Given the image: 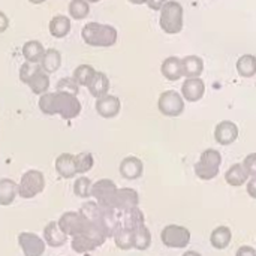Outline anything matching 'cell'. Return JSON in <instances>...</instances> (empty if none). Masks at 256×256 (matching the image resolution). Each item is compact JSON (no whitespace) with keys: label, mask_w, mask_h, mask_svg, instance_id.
I'll return each mask as SVG.
<instances>
[{"label":"cell","mask_w":256,"mask_h":256,"mask_svg":"<svg viewBox=\"0 0 256 256\" xmlns=\"http://www.w3.org/2000/svg\"><path fill=\"white\" fill-rule=\"evenodd\" d=\"M80 213L93 225L96 226L106 238L112 237L114 232L122 226V212L100 207L96 201L86 202Z\"/></svg>","instance_id":"obj_1"},{"label":"cell","mask_w":256,"mask_h":256,"mask_svg":"<svg viewBox=\"0 0 256 256\" xmlns=\"http://www.w3.org/2000/svg\"><path fill=\"white\" fill-rule=\"evenodd\" d=\"M39 108L44 114H58L63 120H72L81 112V104L78 102V99L74 94L62 92L42 94V98L39 99Z\"/></svg>","instance_id":"obj_2"},{"label":"cell","mask_w":256,"mask_h":256,"mask_svg":"<svg viewBox=\"0 0 256 256\" xmlns=\"http://www.w3.org/2000/svg\"><path fill=\"white\" fill-rule=\"evenodd\" d=\"M58 228L62 230L63 234L68 237H92L100 242L102 244L106 242V237L96 228L93 226L80 212H66L60 216L58 219Z\"/></svg>","instance_id":"obj_3"},{"label":"cell","mask_w":256,"mask_h":256,"mask_svg":"<svg viewBox=\"0 0 256 256\" xmlns=\"http://www.w3.org/2000/svg\"><path fill=\"white\" fill-rule=\"evenodd\" d=\"M222 156L214 148H207L201 153L200 160L195 164V174L201 180H213L219 174Z\"/></svg>","instance_id":"obj_4"},{"label":"cell","mask_w":256,"mask_h":256,"mask_svg":"<svg viewBox=\"0 0 256 256\" xmlns=\"http://www.w3.org/2000/svg\"><path fill=\"white\" fill-rule=\"evenodd\" d=\"M45 189V177L40 171L28 170L21 176L18 183V195L24 200H32Z\"/></svg>","instance_id":"obj_5"},{"label":"cell","mask_w":256,"mask_h":256,"mask_svg":"<svg viewBox=\"0 0 256 256\" xmlns=\"http://www.w3.org/2000/svg\"><path fill=\"white\" fill-rule=\"evenodd\" d=\"M160 240L166 248L184 249L190 243V231L180 225H168L162 230Z\"/></svg>","instance_id":"obj_6"},{"label":"cell","mask_w":256,"mask_h":256,"mask_svg":"<svg viewBox=\"0 0 256 256\" xmlns=\"http://www.w3.org/2000/svg\"><path fill=\"white\" fill-rule=\"evenodd\" d=\"M117 190H118V188L116 186V183H114L112 180L102 178V180L96 182V183L92 186L90 196H93V198L96 200V202H98L100 207L112 208V204H114V198H116ZM112 210H114V208H112Z\"/></svg>","instance_id":"obj_7"},{"label":"cell","mask_w":256,"mask_h":256,"mask_svg":"<svg viewBox=\"0 0 256 256\" xmlns=\"http://www.w3.org/2000/svg\"><path fill=\"white\" fill-rule=\"evenodd\" d=\"M159 111L166 117H178L184 111V99L176 90H166L159 96Z\"/></svg>","instance_id":"obj_8"},{"label":"cell","mask_w":256,"mask_h":256,"mask_svg":"<svg viewBox=\"0 0 256 256\" xmlns=\"http://www.w3.org/2000/svg\"><path fill=\"white\" fill-rule=\"evenodd\" d=\"M183 9L177 2H168L162 9L160 24L168 33H177L182 28Z\"/></svg>","instance_id":"obj_9"},{"label":"cell","mask_w":256,"mask_h":256,"mask_svg":"<svg viewBox=\"0 0 256 256\" xmlns=\"http://www.w3.org/2000/svg\"><path fill=\"white\" fill-rule=\"evenodd\" d=\"M18 244L24 256H42L45 254V242L33 232H21L18 236Z\"/></svg>","instance_id":"obj_10"},{"label":"cell","mask_w":256,"mask_h":256,"mask_svg":"<svg viewBox=\"0 0 256 256\" xmlns=\"http://www.w3.org/2000/svg\"><path fill=\"white\" fill-rule=\"evenodd\" d=\"M238 138V126L230 120H224L220 123H218L216 129H214V140L220 146H231L232 142H236Z\"/></svg>","instance_id":"obj_11"},{"label":"cell","mask_w":256,"mask_h":256,"mask_svg":"<svg viewBox=\"0 0 256 256\" xmlns=\"http://www.w3.org/2000/svg\"><path fill=\"white\" fill-rule=\"evenodd\" d=\"M94 108H96V112L100 117H104V118H114L120 112L122 104H120L118 98L111 96V94H105V96L96 99Z\"/></svg>","instance_id":"obj_12"},{"label":"cell","mask_w":256,"mask_h":256,"mask_svg":"<svg viewBox=\"0 0 256 256\" xmlns=\"http://www.w3.org/2000/svg\"><path fill=\"white\" fill-rule=\"evenodd\" d=\"M182 93L188 102H198L200 99H202V96L206 93V84L200 76L188 78L182 86Z\"/></svg>","instance_id":"obj_13"},{"label":"cell","mask_w":256,"mask_h":256,"mask_svg":"<svg viewBox=\"0 0 256 256\" xmlns=\"http://www.w3.org/2000/svg\"><path fill=\"white\" fill-rule=\"evenodd\" d=\"M144 165L136 156H128L120 162V174L126 180H136L142 176Z\"/></svg>","instance_id":"obj_14"},{"label":"cell","mask_w":256,"mask_h":256,"mask_svg":"<svg viewBox=\"0 0 256 256\" xmlns=\"http://www.w3.org/2000/svg\"><path fill=\"white\" fill-rule=\"evenodd\" d=\"M44 242L50 248H62L68 243V236L62 232L57 222H48L44 228Z\"/></svg>","instance_id":"obj_15"},{"label":"cell","mask_w":256,"mask_h":256,"mask_svg":"<svg viewBox=\"0 0 256 256\" xmlns=\"http://www.w3.org/2000/svg\"><path fill=\"white\" fill-rule=\"evenodd\" d=\"M75 154L70 153H62L60 156H57L56 159V171L62 178H74L76 176V170H75V160H74Z\"/></svg>","instance_id":"obj_16"},{"label":"cell","mask_w":256,"mask_h":256,"mask_svg":"<svg viewBox=\"0 0 256 256\" xmlns=\"http://www.w3.org/2000/svg\"><path fill=\"white\" fill-rule=\"evenodd\" d=\"M18 196V184L10 178H0V207L10 206Z\"/></svg>","instance_id":"obj_17"},{"label":"cell","mask_w":256,"mask_h":256,"mask_svg":"<svg viewBox=\"0 0 256 256\" xmlns=\"http://www.w3.org/2000/svg\"><path fill=\"white\" fill-rule=\"evenodd\" d=\"M231 240H232V232L228 226H218L210 236V243L218 250L226 249L231 244Z\"/></svg>","instance_id":"obj_18"},{"label":"cell","mask_w":256,"mask_h":256,"mask_svg":"<svg viewBox=\"0 0 256 256\" xmlns=\"http://www.w3.org/2000/svg\"><path fill=\"white\" fill-rule=\"evenodd\" d=\"M182 64H183V75H186L188 78H198L204 70V62L198 56H188L182 58Z\"/></svg>","instance_id":"obj_19"},{"label":"cell","mask_w":256,"mask_h":256,"mask_svg":"<svg viewBox=\"0 0 256 256\" xmlns=\"http://www.w3.org/2000/svg\"><path fill=\"white\" fill-rule=\"evenodd\" d=\"M162 74L170 81H177L183 76V64L178 57H168L162 63Z\"/></svg>","instance_id":"obj_20"},{"label":"cell","mask_w":256,"mask_h":256,"mask_svg":"<svg viewBox=\"0 0 256 256\" xmlns=\"http://www.w3.org/2000/svg\"><path fill=\"white\" fill-rule=\"evenodd\" d=\"M87 87H88L90 93H92L96 99H99V98H102V96H105V94L108 93L110 81H108V78L105 76V74L94 72V75H93V78L90 80V82H88Z\"/></svg>","instance_id":"obj_21"},{"label":"cell","mask_w":256,"mask_h":256,"mask_svg":"<svg viewBox=\"0 0 256 256\" xmlns=\"http://www.w3.org/2000/svg\"><path fill=\"white\" fill-rule=\"evenodd\" d=\"M225 180H226V183H228L230 186L240 188V186H243L244 183H248L249 176H248V172L244 171V168H243L242 164H236V165L230 166V170L226 171Z\"/></svg>","instance_id":"obj_22"},{"label":"cell","mask_w":256,"mask_h":256,"mask_svg":"<svg viewBox=\"0 0 256 256\" xmlns=\"http://www.w3.org/2000/svg\"><path fill=\"white\" fill-rule=\"evenodd\" d=\"M141 225H146V222H144V213L138 207L122 213V226L123 228L134 231Z\"/></svg>","instance_id":"obj_23"},{"label":"cell","mask_w":256,"mask_h":256,"mask_svg":"<svg viewBox=\"0 0 256 256\" xmlns=\"http://www.w3.org/2000/svg\"><path fill=\"white\" fill-rule=\"evenodd\" d=\"M72 250L76 252V254H87V252H92L94 249H98L99 246H102L100 242H98L96 238H92V237H74L72 238Z\"/></svg>","instance_id":"obj_24"},{"label":"cell","mask_w":256,"mask_h":256,"mask_svg":"<svg viewBox=\"0 0 256 256\" xmlns=\"http://www.w3.org/2000/svg\"><path fill=\"white\" fill-rule=\"evenodd\" d=\"M150 244H152V234L146 225H141L136 230H134V249L147 250Z\"/></svg>","instance_id":"obj_25"},{"label":"cell","mask_w":256,"mask_h":256,"mask_svg":"<svg viewBox=\"0 0 256 256\" xmlns=\"http://www.w3.org/2000/svg\"><path fill=\"white\" fill-rule=\"evenodd\" d=\"M114 242H116V246L120 249V250H129L134 248V231L128 230V228H123L120 226L114 236H112Z\"/></svg>","instance_id":"obj_26"},{"label":"cell","mask_w":256,"mask_h":256,"mask_svg":"<svg viewBox=\"0 0 256 256\" xmlns=\"http://www.w3.org/2000/svg\"><path fill=\"white\" fill-rule=\"evenodd\" d=\"M237 70L242 76H254L256 74V57L252 54H244L237 62Z\"/></svg>","instance_id":"obj_27"},{"label":"cell","mask_w":256,"mask_h":256,"mask_svg":"<svg viewBox=\"0 0 256 256\" xmlns=\"http://www.w3.org/2000/svg\"><path fill=\"white\" fill-rule=\"evenodd\" d=\"M74 160H75L76 174H86V172H88V171L93 168V165H94L93 156H92L90 153H87V152H82V153L75 154Z\"/></svg>","instance_id":"obj_28"},{"label":"cell","mask_w":256,"mask_h":256,"mask_svg":"<svg viewBox=\"0 0 256 256\" xmlns=\"http://www.w3.org/2000/svg\"><path fill=\"white\" fill-rule=\"evenodd\" d=\"M27 84L30 86V88H32L33 93H36V94H44V93L48 90L50 81H48V76H46L45 74L36 72Z\"/></svg>","instance_id":"obj_29"},{"label":"cell","mask_w":256,"mask_h":256,"mask_svg":"<svg viewBox=\"0 0 256 256\" xmlns=\"http://www.w3.org/2000/svg\"><path fill=\"white\" fill-rule=\"evenodd\" d=\"M92 186H93L92 180L82 176V177L75 180V183H74V194L78 198H88L90 192H92Z\"/></svg>","instance_id":"obj_30"},{"label":"cell","mask_w":256,"mask_h":256,"mask_svg":"<svg viewBox=\"0 0 256 256\" xmlns=\"http://www.w3.org/2000/svg\"><path fill=\"white\" fill-rule=\"evenodd\" d=\"M60 66V56L57 51L51 50L45 54V57L42 58V68L46 70V72H54L57 70Z\"/></svg>","instance_id":"obj_31"},{"label":"cell","mask_w":256,"mask_h":256,"mask_svg":"<svg viewBox=\"0 0 256 256\" xmlns=\"http://www.w3.org/2000/svg\"><path fill=\"white\" fill-rule=\"evenodd\" d=\"M94 75V70L90 68V66H80L75 74H74V78H75V82L76 84H82V86H88L90 80L93 78Z\"/></svg>","instance_id":"obj_32"},{"label":"cell","mask_w":256,"mask_h":256,"mask_svg":"<svg viewBox=\"0 0 256 256\" xmlns=\"http://www.w3.org/2000/svg\"><path fill=\"white\" fill-rule=\"evenodd\" d=\"M57 90L62 92V93H68V94H76L78 92V87H76V82L75 80H62L58 84H57Z\"/></svg>","instance_id":"obj_33"},{"label":"cell","mask_w":256,"mask_h":256,"mask_svg":"<svg viewBox=\"0 0 256 256\" xmlns=\"http://www.w3.org/2000/svg\"><path fill=\"white\" fill-rule=\"evenodd\" d=\"M24 52H26V57H27L30 62H38L39 57H40V54H42V48H40L39 44H33V42H32V44H28V45L26 46Z\"/></svg>","instance_id":"obj_34"},{"label":"cell","mask_w":256,"mask_h":256,"mask_svg":"<svg viewBox=\"0 0 256 256\" xmlns=\"http://www.w3.org/2000/svg\"><path fill=\"white\" fill-rule=\"evenodd\" d=\"M243 168L244 171L248 172V176H252V177H256V153H250L244 158L243 160Z\"/></svg>","instance_id":"obj_35"},{"label":"cell","mask_w":256,"mask_h":256,"mask_svg":"<svg viewBox=\"0 0 256 256\" xmlns=\"http://www.w3.org/2000/svg\"><path fill=\"white\" fill-rule=\"evenodd\" d=\"M236 256H256V250L254 248H250V246H242L237 250Z\"/></svg>","instance_id":"obj_36"},{"label":"cell","mask_w":256,"mask_h":256,"mask_svg":"<svg viewBox=\"0 0 256 256\" xmlns=\"http://www.w3.org/2000/svg\"><path fill=\"white\" fill-rule=\"evenodd\" d=\"M248 194L255 198L256 200V177H252L249 182H248Z\"/></svg>","instance_id":"obj_37"},{"label":"cell","mask_w":256,"mask_h":256,"mask_svg":"<svg viewBox=\"0 0 256 256\" xmlns=\"http://www.w3.org/2000/svg\"><path fill=\"white\" fill-rule=\"evenodd\" d=\"M162 2H164V0H148V3H150L153 8H159Z\"/></svg>","instance_id":"obj_38"},{"label":"cell","mask_w":256,"mask_h":256,"mask_svg":"<svg viewBox=\"0 0 256 256\" xmlns=\"http://www.w3.org/2000/svg\"><path fill=\"white\" fill-rule=\"evenodd\" d=\"M182 256H201V254H198V252H195V250H188L186 254H183Z\"/></svg>","instance_id":"obj_39"},{"label":"cell","mask_w":256,"mask_h":256,"mask_svg":"<svg viewBox=\"0 0 256 256\" xmlns=\"http://www.w3.org/2000/svg\"><path fill=\"white\" fill-rule=\"evenodd\" d=\"M134 2H142V0H134Z\"/></svg>","instance_id":"obj_40"}]
</instances>
